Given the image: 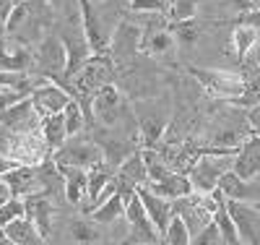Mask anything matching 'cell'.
<instances>
[{"mask_svg":"<svg viewBox=\"0 0 260 245\" xmlns=\"http://www.w3.org/2000/svg\"><path fill=\"white\" fill-rule=\"evenodd\" d=\"M245 115H247V120H250L252 133H255V136H260V104H255V107L245 110Z\"/></svg>","mask_w":260,"mask_h":245,"instance_id":"7bdbcfd3","label":"cell"},{"mask_svg":"<svg viewBox=\"0 0 260 245\" xmlns=\"http://www.w3.org/2000/svg\"><path fill=\"white\" fill-rule=\"evenodd\" d=\"M31 99H34V107L39 115H50V113H62L71 104L73 94L55 81H45L31 92Z\"/></svg>","mask_w":260,"mask_h":245,"instance_id":"ac0fdd59","label":"cell"},{"mask_svg":"<svg viewBox=\"0 0 260 245\" xmlns=\"http://www.w3.org/2000/svg\"><path fill=\"white\" fill-rule=\"evenodd\" d=\"M26 214V204H24V198L21 196H11L8 201L0 206V225H8V222H13V219H18V216H24Z\"/></svg>","mask_w":260,"mask_h":245,"instance_id":"74e56055","label":"cell"},{"mask_svg":"<svg viewBox=\"0 0 260 245\" xmlns=\"http://www.w3.org/2000/svg\"><path fill=\"white\" fill-rule=\"evenodd\" d=\"M13 3H18V0H13Z\"/></svg>","mask_w":260,"mask_h":245,"instance_id":"816d5d0a","label":"cell"},{"mask_svg":"<svg viewBox=\"0 0 260 245\" xmlns=\"http://www.w3.org/2000/svg\"><path fill=\"white\" fill-rule=\"evenodd\" d=\"M42 136H45L47 146L52 151H57L65 141H68V128H65V115L62 113H50V115H42Z\"/></svg>","mask_w":260,"mask_h":245,"instance_id":"f546056e","label":"cell"},{"mask_svg":"<svg viewBox=\"0 0 260 245\" xmlns=\"http://www.w3.org/2000/svg\"><path fill=\"white\" fill-rule=\"evenodd\" d=\"M148 190H154L164 198H169V201H175V198H182V196H190L195 193L192 183H190V175L187 172H169L164 180H156V183H146Z\"/></svg>","mask_w":260,"mask_h":245,"instance_id":"4316f807","label":"cell"},{"mask_svg":"<svg viewBox=\"0 0 260 245\" xmlns=\"http://www.w3.org/2000/svg\"><path fill=\"white\" fill-rule=\"evenodd\" d=\"M213 222L219 225V230H221L226 245H242L240 232H237V225H234V216H232V211H229V201H226L224 193H221V198H219V206H216V211H213Z\"/></svg>","mask_w":260,"mask_h":245,"instance_id":"d6a6232c","label":"cell"},{"mask_svg":"<svg viewBox=\"0 0 260 245\" xmlns=\"http://www.w3.org/2000/svg\"><path fill=\"white\" fill-rule=\"evenodd\" d=\"M167 6V0H127V8L136 13H164Z\"/></svg>","mask_w":260,"mask_h":245,"instance_id":"ab89813d","label":"cell"},{"mask_svg":"<svg viewBox=\"0 0 260 245\" xmlns=\"http://www.w3.org/2000/svg\"><path fill=\"white\" fill-rule=\"evenodd\" d=\"M167 3H169V0H167Z\"/></svg>","mask_w":260,"mask_h":245,"instance_id":"f5cc1de1","label":"cell"},{"mask_svg":"<svg viewBox=\"0 0 260 245\" xmlns=\"http://www.w3.org/2000/svg\"><path fill=\"white\" fill-rule=\"evenodd\" d=\"M16 165H21L18 159H13L11 154H6V151H0V177H3L6 172H11Z\"/></svg>","mask_w":260,"mask_h":245,"instance_id":"ee69618b","label":"cell"},{"mask_svg":"<svg viewBox=\"0 0 260 245\" xmlns=\"http://www.w3.org/2000/svg\"><path fill=\"white\" fill-rule=\"evenodd\" d=\"M252 204H255V206H257V209H260V198H257V201H252Z\"/></svg>","mask_w":260,"mask_h":245,"instance_id":"681fc988","label":"cell"},{"mask_svg":"<svg viewBox=\"0 0 260 245\" xmlns=\"http://www.w3.org/2000/svg\"><path fill=\"white\" fill-rule=\"evenodd\" d=\"M164 242H167V245H190V242H192V232H190V227L185 225V219H182L180 214L172 216L169 227H167V232H164Z\"/></svg>","mask_w":260,"mask_h":245,"instance_id":"e575fe53","label":"cell"},{"mask_svg":"<svg viewBox=\"0 0 260 245\" xmlns=\"http://www.w3.org/2000/svg\"><path fill=\"white\" fill-rule=\"evenodd\" d=\"M175 42L177 39H175V34H172L169 24H161V26L148 24L143 29V47H141V52L148 55V58H161V55H167L172 47H175Z\"/></svg>","mask_w":260,"mask_h":245,"instance_id":"484cf974","label":"cell"},{"mask_svg":"<svg viewBox=\"0 0 260 245\" xmlns=\"http://www.w3.org/2000/svg\"><path fill=\"white\" fill-rule=\"evenodd\" d=\"M117 63L112 60L110 52H99V55H91L89 63L71 78V89L68 92L73 94V99L81 104V110L86 113V120H89V128H94V113H91V104H94V97L99 94V89L107 86V84H115L117 78Z\"/></svg>","mask_w":260,"mask_h":245,"instance_id":"6da1fadb","label":"cell"},{"mask_svg":"<svg viewBox=\"0 0 260 245\" xmlns=\"http://www.w3.org/2000/svg\"><path fill=\"white\" fill-rule=\"evenodd\" d=\"M52 0H18L13 3L8 21H6V34H13L29 44H37L52 26Z\"/></svg>","mask_w":260,"mask_h":245,"instance_id":"3957f363","label":"cell"},{"mask_svg":"<svg viewBox=\"0 0 260 245\" xmlns=\"http://www.w3.org/2000/svg\"><path fill=\"white\" fill-rule=\"evenodd\" d=\"M21 97V92H16V89H0V113H3V110H8L11 104H16Z\"/></svg>","mask_w":260,"mask_h":245,"instance_id":"60d3db41","label":"cell"},{"mask_svg":"<svg viewBox=\"0 0 260 245\" xmlns=\"http://www.w3.org/2000/svg\"><path fill=\"white\" fill-rule=\"evenodd\" d=\"M198 3L201 0H169L167 13L169 21H190L198 16Z\"/></svg>","mask_w":260,"mask_h":245,"instance_id":"8d00e7d4","label":"cell"},{"mask_svg":"<svg viewBox=\"0 0 260 245\" xmlns=\"http://www.w3.org/2000/svg\"><path fill=\"white\" fill-rule=\"evenodd\" d=\"M232 170L242 177V180H252V177H260V136L250 133V136L242 141V146L237 149Z\"/></svg>","mask_w":260,"mask_h":245,"instance_id":"ffe728a7","label":"cell"},{"mask_svg":"<svg viewBox=\"0 0 260 245\" xmlns=\"http://www.w3.org/2000/svg\"><path fill=\"white\" fill-rule=\"evenodd\" d=\"M62 115H65V128H68V139L78 136L81 130L89 128V120H86V113L81 110V104L76 99H71V104L62 110Z\"/></svg>","mask_w":260,"mask_h":245,"instance_id":"836d02e7","label":"cell"},{"mask_svg":"<svg viewBox=\"0 0 260 245\" xmlns=\"http://www.w3.org/2000/svg\"><path fill=\"white\" fill-rule=\"evenodd\" d=\"M234 154H221V151H211L208 146H203L201 157L192 162V167L187 170L190 183L198 193H211L219 188V180L226 170H232Z\"/></svg>","mask_w":260,"mask_h":245,"instance_id":"5b68a950","label":"cell"},{"mask_svg":"<svg viewBox=\"0 0 260 245\" xmlns=\"http://www.w3.org/2000/svg\"><path fill=\"white\" fill-rule=\"evenodd\" d=\"M81 6V26H83V37L89 42V47L94 55L110 50V34L104 29V18L96 13L94 0H78Z\"/></svg>","mask_w":260,"mask_h":245,"instance_id":"2e32d148","label":"cell"},{"mask_svg":"<svg viewBox=\"0 0 260 245\" xmlns=\"http://www.w3.org/2000/svg\"><path fill=\"white\" fill-rule=\"evenodd\" d=\"M255 180L257 177H252V180H242L234 170H226L221 175V180H219V190L226 198H232V201H257L260 198V183H255Z\"/></svg>","mask_w":260,"mask_h":245,"instance_id":"7402d4cb","label":"cell"},{"mask_svg":"<svg viewBox=\"0 0 260 245\" xmlns=\"http://www.w3.org/2000/svg\"><path fill=\"white\" fill-rule=\"evenodd\" d=\"M13 196V190H11V185L3 180V177H0V206H3L6 201H8V198Z\"/></svg>","mask_w":260,"mask_h":245,"instance_id":"f6af8a7d","label":"cell"},{"mask_svg":"<svg viewBox=\"0 0 260 245\" xmlns=\"http://www.w3.org/2000/svg\"><path fill=\"white\" fill-rule=\"evenodd\" d=\"M3 232L11 237L13 245H39V242H45V237L39 235L37 225L24 214V216H18L13 222H8V225L3 227Z\"/></svg>","mask_w":260,"mask_h":245,"instance_id":"83f0119b","label":"cell"},{"mask_svg":"<svg viewBox=\"0 0 260 245\" xmlns=\"http://www.w3.org/2000/svg\"><path fill=\"white\" fill-rule=\"evenodd\" d=\"M24 204H26V216L37 225L39 235L47 242L52 235V216H55V209L50 204V193H45V190L29 193V196H24Z\"/></svg>","mask_w":260,"mask_h":245,"instance_id":"d6986e66","label":"cell"},{"mask_svg":"<svg viewBox=\"0 0 260 245\" xmlns=\"http://www.w3.org/2000/svg\"><path fill=\"white\" fill-rule=\"evenodd\" d=\"M143 47V26L130 24V21H120L115 32L110 34V52L112 60L117 63V68L125 63H130Z\"/></svg>","mask_w":260,"mask_h":245,"instance_id":"30bf717a","label":"cell"},{"mask_svg":"<svg viewBox=\"0 0 260 245\" xmlns=\"http://www.w3.org/2000/svg\"><path fill=\"white\" fill-rule=\"evenodd\" d=\"M252 58H255V63L260 65V39L255 42V47H252Z\"/></svg>","mask_w":260,"mask_h":245,"instance_id":"7dc6e473","label":"cell"},{"mask_svg":"<svg viewBox=\"0 0 260 245\" xmlns=\"http://www.w3.org/2000/svg\"><path fill=\"white\" fill-rule=\"evenodd\" d=\"M52 157L57 165H73V167H83V170H91L94 165L104 162L96 141H83L76 136H73V141L68 139L57 151H52Z\"/></svg>","mask_w":260,"mask_h":245,"instance_id":"7c38bea8","label":"cell"},{"mask_svg":"<svg viewBox=\"0 0 260 245\" xmlns=\"http://www.w3.org/2000/svg\"><path fill=\"white\" fill-rule=\"evenodd\" d=\"M237 24H247V26H255V29L260 32V8H250V11L240 13Z\"/></svg>","mask_w":260,"mask_h":245,"instance_id":"b9f144b4","label":"cell"},{"mask_svg":"<svg viewBox=\"0 0 260 245\" xmlns=\"http://www.w3.org/2000/svg\"><path fill=\"white\" fill-rule=\"evenodd\" d=\"M187 73L203 86V92L213 99L232 102L234 97L245 94V76L242 71H226V68H198V65H187Z\"/></svg>","mask_w":260,"mask_h":245,"instance_id":"277c9868","label":"cell"},{"mask_svg":"<svg viewBox=\"0 0 260 245\" xmlns=\"http://www.w3.org/2000/svg\"><path fill=\"white\" fill-rule=\"evenodd\" d=\"M115 180H117V190L122 193L125 204H127L130 198H133V196L138 193V188H141V185H146V183H148V172H146V162H143L141 149H138V151H133V154H130V157L117 167Z\"/></svg>","mask_w":260,"mask_h":245,"instance_id":"5bb4252c","label":"cell"},{"mask_svg":"<svg viewBox=\"0 0 260 245\" xmlns=\"http://www.w3.org/2000/svg\"><path fill=\"white\" fill-rule=\"evenodd\" d=\"M94 141L102 149L104 162L112 165V167H120L130 157V154L141 149V141L136 136H127V133H122V136H120V130L102 128V125H96V130H94Z\"/></svg>","mask_w":260,"mask_h":245,"instance_id":"ba28073f","label":"cell"},{"mask_svg":"<svg viewBox=\"0 0 260 245\" xmlns=\"http://www.w3.org/2000/svg\"><path fill=\"white\" fill-rule=\"evenodd\" d=\"M115 175H117V167L107 165V162H99V165H94L89 170V188H86V198H83V201H86L83 211L86 214L99 204V196L107 190V185L115 180Z\"/></svg>","mask_w":260,"mask_h":245,"instance_id":"cb8c5ba5","label":"cell"},{"mask_svg":"<svg viewBox=\"0 0 260 245\" xmlns=\"http://www.w3.org/2000/svg\"><path fill=\"white\" fill-rule=\"evenodd\" d=\"M257 39H260V32H257L255 26L237 24L234 32H232V52H234V58L242 63V60L252 52V47H255Z\"/></svg>","mask_w":260,"mask_h":245,"instance_id":"1f68e13d","label":"cell"},{"mask_svg":"<svg viewBox=\"0 0 260 245\" xmlns=\"http://www.w3.org/2000/svg\"><path fill=\"white\" fill-rule=\"evenodd\" d=\"M169 29H172V34H175V39L182 44V47H192L201 37V29H198V24H195V18H190V21H169Z\"/></svg>","mask_w":260,"mask_h":245,"instance_id":"d590c367","label":"cell"},{"mask_svg":"<svg viewBox=\"0 0 260 245\" xmlns=\"http://www.w3.org/2000/svg\"><path fill=\"white\" fill-rule=\"evenodd\" d=\"M89 216H91L94 222H99L102 227L115 225V222H117L120 216H125V198H122V193H120V190H115L110 198H104V201H102L96 209H91V211H89Z\"/></svg>","mask_w":260,"mask_h":245,"instance_id":"f1b7e54d","label":"cell"},{"mask_svg":"<svg viewBox=\"0 0 260 245\" xmlns=\"http://www.w3.org/2000/svg\"><path fill=\"white\" fill-rule=\"evenodd\" d=\"M0 125H6L13 133H26V130H39L42 125V115L37 113L34 99L29 97H21L16 104H11L8 110L0 113Z\"/></svg>","mask_w":260,"mask_h":245,"instance_id":"9a60e30c","label":"cell"},{"mask_svg":"<svg viewBox=\"0 0 260 245\" xmlns=\"http://www.w3.org/2000/svg\"><path fill=\"white\" fill-rule=\"evenodd\" d=\"M125 222H127V230H130V237H125V242H148V245L161 242V235H159L156 225L151 222L138 193L125 204Z\"/></svg>","mask_w":260,"mask_h":245,"instance_id":"8fae6325","label":"cell"},{"mask_svg":"<svg viewBox=\"0 0 260 245\" xmlns=\"http://www.w3.org/2000/svg\"><path fill=\"white\" fill-rule=\"evenodd\" d=\"M0 232H3V225H0Z\"/></svg>","mask_w":260,"mask_h":245,"instance_id":"f907efd6","label":"cell"},{"mask_svg":"<svg viewBox=\"0 0 260 245\" xmlns=\"http://www.w3.org/2000/svg\"><path fill=\"white\" fill-rule=\"evenodd\" d=\"M6 154H11L13 159H18L21 165H42L52 149L47 146L42 130H26V133H8V144H6Z\"/></svg>","mask_w":260,"mask_h":245,"instance_id":"52a82bcc","label":"cell"},{"mask_svg":"<svg viewBox=\"0 0 260 245\" xmlns=\"http://www.w3.org/2000/svg\"><path fill=\"white\" fill-rule=\"evenodd\" d=\"M229 3L234 6V11L245 13V11H250V8H252V3H255V0H229Z\"/></svg>","mask_w":260,"mask_h":245,"instance_id":"bcb514c9","label":"cell"},{"mask_svg":"<svg viewBox=\"0 0 260 245\" xmlns=\"http://www.w3.org/2000/svg\"><path fill=\"white\" fill-rule=\"evenodd\" d=\"M0 68L6 71H34V44L13 34L0 37Z\"/></svg>","mask_w":260,"mask_h":245,"instance_id":"4fadbf2b","label":"cell"},{"mask_svg":"<svg viewBox=\"0 0 260 245\" xmlns=\"http://www.w3.org/2000/svg\"><path fill=\"white\" fill-rule=\"evenodd\" d=\"M6 34V21H0V37Z\"/></svg>","mask_w":260,"mask_h":245,"instance_id":"c3c4849f","label":"cell"},{"mask_svg":"<svg viewBox=\"0 0 260 245\" xmlns=\"http://www.w3.org/2000/svg\"><path fill=\"white\" fill-rule=\"evenodd\" d=\"M3 180L11 185L13 196H21V198L29 193H37V190H45L39 180V170L34 165H16L11 172L3 175Z\"/></svg>","mask_w":260,"mask_h":245,"instance_id":"d4e9b609","label":"cell"},{"mask_svg":"<svg viewBox=\"0 0 260 245\" xmlns=\"http://www.w3.org/2000/svg\"><path fill=\"white\" fill-rule=\"evenodd\" d=\"M91 113H94V128H112L120 133H127V136H136L141 141V130H138V115L133 104H130L127 94L117 84H107L99 89V94L94 97L91 104Z\"/></svg>","mask_w":260,"mask_h":245,"instance_id":"7a4b0ae2","label":"cell"},{"mask_svg":"<svg viewBox=\"0 0 260 245\" xmlns=\"http://www.w3.org/2000/svg\"><path fill=\"white\" fill-rule=\"evenodd\" d=\"M226 201L240 240L247 245H260V209L252 201H232V198H226Z\"/></svg>","mask_w":260,"mask_h":245,"instance_id":"e0dca14e","label":"cell"},{"mask_svg":"<svg viewBox=\"0 0 260 245\" xmlns=\"http://www.w3.org/2000/svg\"><path fill=\"white\" fill-rule=\"evenodd\" d=\"M65 63H68V55H65V44H62L60 32H47L34 44V73L62 86Z\"/></svg>","mask_w":260,"mask_h":245,"instance_id":"8992f818","label":"cell"},{"mask_svg":"<svg viewBox=\"0 0 260 245\" xmlns=\"http://www.w3.org/2000/svg\"><path fill=\"white\" fill-rule=\"evenodd\" d=\"M138 196H141V201H143V206H146L151 222L156 225V230H159V235H161V240H164V232H167V227H169L172 216H175L172 201H169V198H164V196H159V193H154V190H148L146 185L138 188Z\"/></svg>","mask_w":260,"mask_h":245,"instance_id":"44dd1931","label":"cell"},{"mask_svg":"<svg viewBox=\"0 0 260 245\" xmlns=\"http://www.w3.org/2000/svg\"><path fill=\"white\" fill-rule=\"evenodd\" d=\"M192 245H226L224 242V235H221V230H219V225L211 219L208 225L192 237Z\"/></svg>","mask_w":260,"mask_h":245,"instance_id":"f35d334b","label":"cell"},{"mask_svg":"<svg viewBox=\"0 0 260 245\" xmlns=\"http://www.w3.org/2000/svg\"><path fill=\"white\" fill-rule=\"evenodd\" d=\"M68 235L73 242H104V232L102 225L94 222L91 216L86 219H71L68 222Z\"/></svg>","mask_w":260,"mask_h":245,"instance_id":"4dcf8cb0","label":"cell"},{"mask_svg":"<svg viewBox=\"0 0 260 245\" xmlns=\"http://www.w3.org/2000/svg\"><path fill=\"white\" fill-rule=\"evenodd\" d=\"M136 115H138V130H141V146L159 149L169 130V115L159 113L154 99H143L136 110Z\"/></svg>","mask_w":260,"mask_h":245,"instance_id":"9c48e42d","label":"cell"},{"mask_svg":"<svg viewBox=\"0 0 260 245\" xmlns=\"http://www.w3.org/2000/svg\"><path fill=\"white\" fill-rule=\"evenodd\" d=\"M62 172V196L71 206H81L89 188V170L73 167V165H60Z\"/></svg>","mask_w":260,"mask_h":245,"instance_id":"603a6c76","label":"cell"}]
</instances>
